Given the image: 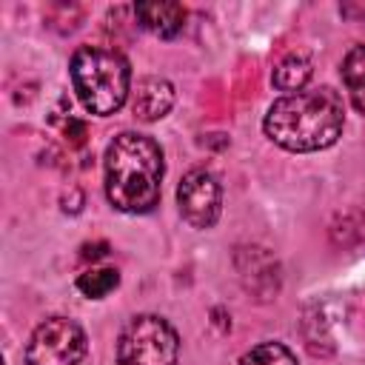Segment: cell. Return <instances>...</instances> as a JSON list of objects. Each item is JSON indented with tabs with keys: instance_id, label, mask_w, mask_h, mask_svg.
<instances>
[{
	"instance_id": "cell-1",
	"label": "cell",
	"mask_w": 365,
	"mask_h": 365,
	"mask_svg": "<svg viewBox=\"0 0 365 365\" xmlns=\"http://www.w3.org/2000/svg\"><path fill=\"white\" fill-rule=\"evenodd\" d=\"M345 125V106L339 91L331 86L305 88L297 94H285L271 103L262 131L271 143L285 151L308 154L334 145Z\"/></svg>"
},
{
	"instance_id": "cell-2",
	"label": "cell",
	"mask_w": 365,
	"mask_h": 365,
	"mask_svg": "<svg viewBox=\"0 0 365 365\" xmlns=\"http://www.w3.org/2000/svg\"><path fill=\"white\" fill-rule=\"evenodd\" d=\"M106 197L123 214H145L160 202L163 188V151L160 145L137 131L117 134L103 157Z\"/></svg>"
},
{
	"instance_id": "cell-3",
	"label": "cell",
	"mask_w": 365,
	"mask_h": 365,
	"mask_svg": "<svg viewBox=\"0 0 365 365\" xmlns=\"http://www.w3.org/2000/svg\"><path fill=\"white\" fill-rule=\"evenodd\" d=\"M71 86L88 114L108 117L131 94V68L128 60L103 46H80L71 54Z\"/></svg>"
},
{
	"instance_id": "cell-4",
	"label": "cell",
	"mask_w": 365,
	"mask_h": 365,
	"mask_svg": "<svg viewBox=\"0 0 365 365\" xmlns=\"http://www.w3.org/2000/svg\"><path fill=\"white\" fill-rule=\"evenodd\" d=\"M117 365H180V336L157 314H137L117 339Z\"/></svg>"
},
{
	"instance_id": "cell-5",
	"label": "cell",
	"mask_w": 365,
	"mask_h": 365,
	"mask_svg": "<svg viewBox=\"0 0 365 365\" xmlns=\"http://www.w3.org/2000/svg\"><path fill=\"white\" fill-rule=\"evenodd\" d=\"M86 331L68 317H48L26 342V365H77L86 356Z\"/></svg>"
},
{
	"instance_id": "cell-6",
	"label": "cell",
	"mask_w": 365,
	"mask_h": 365,
	"mask_svg": "<svg viewBox=\"0 0 365 365\" xmlns=\"http://www.w3.org/2000/svg\"><path fill=\"white\" fill-rule=\"evenodd\" d=\"M177 208L191 228H211L222 211V188L205 168H191L177 185Z\"/></svg>"
},
{
	"instance_id": "cell-7",
	"label": "cell",
	"mask_w": 365,
	"mask_h": 365,
	"mask_svg": "<svg viewBox=\"0 0 365 365\" xmlns=\"http://www.w3.org/2000/svg\"><path fill=\"white\" fill-rule=\"evenodd\" d=\"M174 106V86L165 77H143L131 86V111L143 123L165 117Z\"/></svg>"
},
{
	"instance_id": "cell-8",
	"label": "cell",
	"mask_w": 365,
	"mask_h": 365,
	"mask_svg": "<svg viewBox=\"0 0 365 365\" xmlns=\"http://www.w3.org/2000/svg\"><path fill=\"white\" fill-rule=\"evenodd\" d=\"M131 11H134V20H137L145 31H151V34H157V37H163V40L177 37V34L182 31V26H185V9H182L180 3H168V0L134 3Z\"/></svg>"
},
{
	"instance_id": "cell-9",
	"label": "cell",
	"mask_w": 365,
	"mask_h": 365,
	"mask_svg": "<svg viewBox=\"0 0 365 365\" xmlns=\"http://www.w3.org/2000/svg\"><path fill=\"white\" fill-rule=\"evenodd\" d=\"M311 74H314L311 57L302 54V51H294V54H288V57H282V60L277 63L271 80H274V86H277L279 91L297 94V91H305V83L311 80Z\"/></svg>"
},
{
	"instance_id": "cell-10",
	"label": "cell",
	"mask_w": 365,
	"mask_h": 365,
	"mask_svg": "<svg viewBox=\"0 0 365 365\" xmlns=\"http://www.w3.org/2000/svg\"><path fill=\"white\" fill-rule=\"evenodd\" d=\"M342 83L351 106L365 117V46H354L342 60Z\"/></svg>"
},
{
	"instance_id": "cell-11",
	"label": "cell",
	"mask_w": 365,
	"mask_h": 365,
	"mask_svg": "<svg viewBox=\"0 0 365 365\" xmlns=\"http://www.w3.org/2000/svg\"><path fill=\"white\" fill-rule=\"evenodd\" d=\"M120 285V274L114 268H88L77 277V291L88 299H103Z\"/></svg>"
},
{
	"instance_id": "cell-12",
	"label": "cell",
	"mask_w": 365,
	"mask_h": 365,
	"mask_svg": "<svg viewBox=\"0 0 365 365\" xmlns=\"http://www.w3.org/2000/svg\"><path fill=\"white\" fill-rule=\"evenodd\" d=\"M240 365H297V359L282 342H259L242 354Z\"/></svg>"
}]
</instances>
